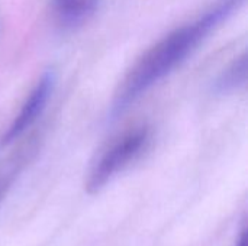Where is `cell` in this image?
Here are the masks:
<instances>
[{
  "instance_id": "obj_7",
  "label": "cell",
  "mask_w": 248,
  "mask_h": 246,
  "mask_svg": "<svg viewBox=\"0 0 248 246\" xmlns=\"http://www.w3.org/2000/svg\"><path fill=\"white\" fill-rule=\"evenodd\" d=\"M235 246H247V228L246 226L243 228V232H241V235L238 238V242H237Z\"/></svg>"
},
{
  "instance_id": "obj_2",
  "label": "cell",
  "mask_w": 248,
  "mask_h": 246,
  "mask_svg": "<svg viewBox=\"0 0 248 246\" xmlns=\"http://www.w3.org/2000/svg\"><path fill=\"white\" fill-rule=\"evenodd\" d=\"M148 129L141 126L131 129L112 141L92 165L86 184L87 191L92 194L100 191L116 174L140 157L148 144Z\"/></svg>"
},
{
  "instance_id": "obj_4",
  "label": "cell",
  "mask_w": 248,
  "mask_h": 246,
  "mask_svg": "<svg viewBox=\"0 0 248 246\" xmlns=\"http://www.w3.org/2000/svg\"><path fill=\"white\" fill-rule=\"evenodd\" d=\"M99 0H54L60 20L67 26H77L86 22L97 9Z\"/></svg>"
},
{
  "instance_id": "obj_3",
  "label": "cell",
  "mask_w": 248,
  "mask_h": 246,
  "mask_svg": "<svg viewBox=\"0 0 248 246\" xmlns=\"http://www.w3.org/2000/svg\"><path fill=\"white\" fill-rule=\"evenodd\" d=\"M54 88V74L52 72H45L42 77L38 80L35 88L31 91L29 97L23 103L19 115L15 117L13 123L7 129V133L4 135V142H12L17 139L26 129H29L33 122L41 116L44 112L51 93Z\"/></svg>"
},
{
  "instance_id": "obj_1",
  "label": "cell",
  "mask_w": 248,
  "mask_h": 246,
  "mask_svg": "<svg viewBox=\"0 0 248 246\" xmlns=\"http://www.w3.org/2000/svg\"><path fill=\"white\" fill-rule=\"evenodd\" d=\"M246 0H217L202 16L177 28L132 67L122 81L113 101L112 115H122L153 86L174 71L222 22H225Z\"/></svg>"
},
{
  "instance_id": "obj_5",
  "label": "cell",
  "mask_w": 248,
  "mask_h": 246,
  "mask_svg": "<svg viewBox=\"0 0 248 246\" xmlns=\"http://www.w3.org/2000/svg\"><path fill=\"white\" fill-rule=\"evenodd\" d=\"M246 77H247V57L243 55L221 75L217 84L218 90L222 93L237 90L246 83Z\"/></svg>"
},
{
  "instance_id": "obj_6",
  "label": "cell",
  "mask_w": 248,
  "mask_h": 246,
  "mask_svg": "<svg viewBox=\"0 0 248 246\" xmlns=\"http://www.w3.org/2000/svg\"><path fill=\"white\" fill-rule=\"evenodd\" d=\"M25 162H26V155L20 154L17 158H15L4 168L0 170V204L4 200L10 187L13 186V183L16 181V178H17L19 173L22 171Z\"/></svg>"
}]
</instances>
